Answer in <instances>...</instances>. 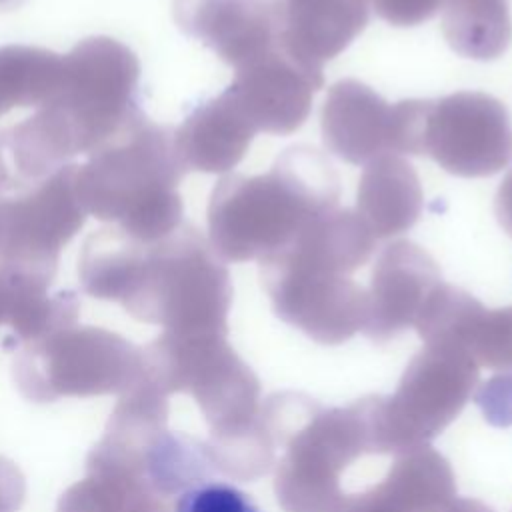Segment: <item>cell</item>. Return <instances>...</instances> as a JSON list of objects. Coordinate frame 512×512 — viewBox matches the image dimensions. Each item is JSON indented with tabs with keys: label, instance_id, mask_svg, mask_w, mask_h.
I'll return each mask as SVG.
<instances>
[{
	"label": "cell",
	"instance_id": "cell-1",
	"mask_svg": "<svg viewBox=\"0 0 512 512\" xmlns=\"http://www.w3.org/2000/svg\"><path fill=\"white\" fill-rule=\"evenodd\" d=\"M82 290L118 302L132 318L174 334L222 328L230 278L210 240L192 224L142 242L116 226L92 232L78 256Z\"/></svg>",
	"mask_w": 512,
	"mask_h": 512
},
{
	"label": "cell",
	"instance_id": "cell-2",
	"mask_svg": "<svg viewBox=\"0 0 512 512\" xmlns=\"http://www.w3.org/2000/svg\"><path fill=\"white\" fill-rule=\"evenodd\" d=\"M62 82L52 100L2 130L20 184H34L92 154L138 110L140 60L120 40L92 36L62 56Z\"/></svg>",
	"mask_w": 512,
	"mask_h": 512
},
{
	"label": "cell",
	"instance_id": "cell-3",
	"mask_svg": "<svg viewBox=\"0 0 512 512\" xmlns=\"http://www.w3.org/2000/svg\"><path fill=\"white\" fill-rule=\"evenodd\" d=\"M340 180L310 146L284 150L266 174H228L208 202V240L222 260H264L284 250L314 218L338 208Z\"/></svg>",
	"mask_w": 512,
	"mask_h": 512
},
{
	"label": "cell",
	"instance_id": "cell-4",
	"mask_svg": "<svg viewBox=\"0 0 512 512\" xmlns=\"http://www.w3.org/2000/svg\"><path fill=\"white\" fill-rule=\"evenodd\" d=\"M184 174L174 128L138 110L76 168L74 188L86 214L152 242L184 222Z\"/></svg>",
	"mask_w": 512,
	"mask_h": 512
},
{
	"label": "cell",
	"instance_id": "cell-5",
	"mask_svg": "<svg viewBox=\"0 0 512 512\" xmlns=\"http://www.w3.org/2000/svg\"><path fill=\"white\" fill-rule=\"evenodd\" d=\"M12 378L36 404L124 394L142 376V348L98 326H66L18 346Z\"/></svg>",
	"mask_w": 512,
	"mask_h": 512
},
{
	"label": "cell",
	"instance_id": "cell-6",
	"mask_svg": "<svg viewBox=\"0 0 512 512\" xmlns=\"http://www.w3.org/2000/svg\"><path fill=\"white\" fill-rule=\"evenodd\" d=\"M66 164L40 182L0 196V268L52 284L64 246L86 222Z\"/></svg>",
	"mask_w": 512,
	"mask_h": 512
},
{
	"label": "cell",
	"instance_id": "cell-7",
	"mask_svg": "<svg viewBox=\"0 0 512 512\" xmlns=\"http://www.w3.org/2000/svg\"><path fill=\"white\" fill-rule=\"evenodd\" d=\"M422 156L464 178L504 170L512 160L508 108L484 92H456L428 100Z\"/></svg>",
	"mask_w": 512,
	"mask_h": 512
},
{
	"label": "cell",
	"instance_id": "cell-8",
	"mask_svg": "<svg viewBox=\"0 0 512 512\" xmlns=\"http://www.w3.org/2000/svg\"><path fill=\"white\" fill-rule=\"evenodd\" d=\"M178 28L234 70L282 42V0H174Z\"/></svg>",
	"mask_w": 512,
	"mask_h": 512
},
{
	"label": "cell",
	"instance_id": "cell-9",
	"mask_svg": "<svg viewBox=\"0 0 512 512\" xmlns=\"http://www.w3.org/2000/svg\"><path fill=\"white\" fill-rule=\"evenodd\" d=\"M226 88L244 110L256 132L286 136L310 114L312 96L324 86L322 68L294 58L282 42L268 54L234 70Z\"/></svg>",
	"mask_w": 512,
	"mask_h": 512
},
{
	"label": "cell",
	"instance_id": "cell-10",
	"mask_svg": "<svg viewBox=\"0 0 512 512\" xmlns=\"http://www.w3.org/2000/svg\"><path fill=\"white\" fill-rule=\"evenodd\" d=\"M324 146L348 164L400 154V110L370 86L346 78L330 86L320 112Z\"/></svg>",
	"mask_w": 512,
	"mask_h": 512
},
{
	"label": "cell",
	"instance_id": "cell-11",
	"mask_svg": "<svg viewBox=\"0 0 512 512\" xmlns=\"http://www.w3.org/2000/svg\"><path fill=\"white\" fill-rule=\"evenodd\" d=\"M254 136V124L228 90L194 108L174 130L184 168L208 174L232 170L248 152Z\"/></svg>",
	"mask_w": 512,
	"mask_h": 512
},
{
	"label": "cell",
	"instance_id": "cell-12",
	"mask_svg": "<svg viewBox=\"0 0 512 512\" xmlns=\"http://www.w3.org/2000/svg\"><path fill=\"white\" fill-rule=\"evenodd\" d=\"M282 46L300 62L322 68L366 28L370 0H282Z\"/></svg>",
	"mask_w": 512,
	"mask_h": 512
},
{
	"label": "cell",
	"instance_id": "cell-13",
	"mask_svg": "<svg viewBox=\"0 0 512 512\" xmlns=\"http://www.w3.org/2000/svg\"><path fill=\"white\" fill-rule=\"evenodd\" d=\"M422 186L414 168L396 154L366 164L356 194V212L378 238L410 230L422 212Z\"/></svg>",
	"mask_w": 512,
	"mask_h": 512
},
{
	"label": "cell",
	"instance_id": "cell-14",
	"mask_svg": "<svg viewBox=\"0 0 512 512\" xmlns=\"http://www.w3.org/2000/svg\"><path fill=\"white\" fill-rule=\"evenodd\" d=\"M48 282L0 268V326H10L6 348H18L60 328L78 324L80 300L72 290L50 294Z\"/></svg>",
	"mask_w": 512,
	"mask_h": 512
},
{
	"label": "cell",
	"instance_id": "cell-15",
	"mask_svg": "<svg viewBox=\"0 0 512 512\" xmlns=\"http://www.w3.org/2000/svg\"><path fill=\"white\" fill-rule=\"evenodd\" d=\"M440 278L430 254L410 240L382 248L372 270V296L382 316L400 318Z\"/></svg>",
	"mask_w": 512,
	"mask_h": 512
},
{
	"label": "cell",
	"instance_id": "cell-16",
	"mask_svg": "<svg viewBox=\"0 0 512 512\" xmlns=\"http://www.w3.org/2000/svg\"><path fill=\"white\" fill-rule=\"evenodd\" d=\"M442 34L448 46L472 60L502 56L512 40L508 0H444Z\"/></svg>",
	"mask_w": 512,
	"mask_h": 512
},
{
	"label": "cell",
	"instance_id": "cell-17",
	"mask_svg": "<svg viewBox=\"0 0 512 512\" xmlns=\"http://www.w3.org/2000/svg\"><path fill=\"white\" fill-rule=\"evenodd\" d=\"M62 54L38 46H0V118L14 108H40L60 88Z\"/></svg>",
	"mask_w": 512,
	"mask_h": 512
},
{
	"label": "cell",
	"instance_id": "cell-18",
	"mask_svg": "<svg viewBox=\"0 0 512 512\" xmlns=\"http://www.w3.org/2000/svg\"><path fill=\"white\" fill-rule=\"evenodd\" d=\"M56 512H168L160 496L146 486L112 474L86 470V476L66 488Z\"/></svg>",
	"mask_w": 512,
	"mask_h": 512
},
{
	"label": "cell",
	"instance_id": "cell-19",
	"mask_svg": "<svg viewBox=\"0 0 512 512\" xmlns=\"http://www.w3.org/2000/svg\"><path fill=\"white\" fill-rule=\"evenodd\" d=\"M174 512H260V508L232 484L200 482L184 488Z\"/></svg>",
	"mask_w": 512,
	"mask_h": 512
},
{
	"label": "cell",
	"instance_id": "cell-20",
	"mask_svg": "<svg viewBox=\"0 0 512 512\" xmlns=\"http://www.w3.org/2000/svg\"><path fill=\"white\" fill-rule=\"evenodd\" d=\"M376 14L392 26H416L442 8L444 0H370Z\"/></svg>",
	"mask_w": 512,
	"mask_h": 512
},
{
	"label": "cell",
	"instance_id": "cell-21",
	"mask_svg": "<svg viewBox=\"0 0 512 512\" xmlns=\"http://www.w3.org/2000/svg\"><path fill=\"white\" fill-rule=\"evenodd\" d=\"M26 498V480L20 468L0 456V512H18Z\"/></svg>",
	"mask_w": 512,
	"mask_h": 512
},
{
	"label": "cell",
	"instance_id": "cell-22",
	"mask_svg": "<svg viewBox=\"0 0 512 512\" xmlns=\"http://www.w3.org/2000/svg\"><path fill=\"white\" fill-rule=\"evenodd\" d=\"M14 188L20 190L22 184L16 178L12 166L6 160V148H4V142H2V136H0V196H4L6 192H10Z\"/></svg>",
	"mask_w": 512,
	"mask_h": 512
}]
</instances>
